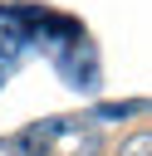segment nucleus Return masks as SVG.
Masks as SVG:
<instances>
[{"label":"nucleus","mask_w":152,"mask_h":156,"mask_svg":"<svg viewBox=\"0 0 152 156\" xmlns=\"http://www.w3.org/2000/svg\"><path fill=\"white\" fill-rule=\"evenodd\" d=\"M118 156H152V132H137L118 146Z\"/></svg>","instance_id":"obj_1"}]
</instances>
